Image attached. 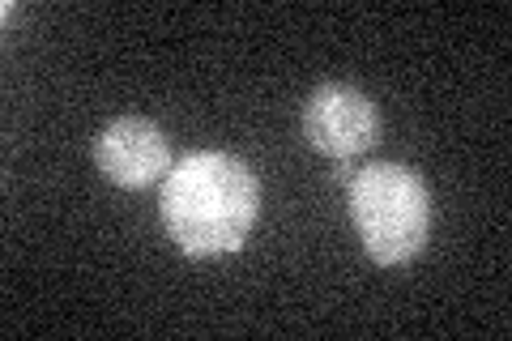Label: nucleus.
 Here are the masks:
<instances>
[{
    "label": "nucleus",
    "mask_w": 512,
    "mask_h": 341,
    "mask_svg": "<svg viewBox=\"0 0 512 341\" xmlns=\"http://www.w3.org/2000/svg\"><path fill=\"white\" fill-rule=\"evenodd\" d=\"M303 137L316 154L355 162L380 141V111L350 81H320L303 103Z\"/></svg>",
    "instance_id": "nucleus-3"
},
{
    "label": "nucleus",
    "mask_w": 512,
    "mask_h": 341,
    "mask_svg": "<svg viewBox=\"0 0 512 341\" xmlns=\"http://www.w3.org/2000/svg\"><path fill=\"white\" fill-rule=\"evenodd\" d=\"M333 175H338L342 184H350V175H355V162H338V171H333Z\"/></svg>",
    "instance_id": "nucleus-5"
},
{
    "label": "nucleus",
    "mask_w": 512,
    "mask_h": 341,
    "mask_svg": "<svg viewBox=\"0 0 512 341\" xmlns=\"http://www.w3.org/2000/svg\"><path fill=\"white\" fill-rule=\"evenodd\" d=\"M158 218L188 256L239 252L261 218L256 171L227 150H192L171 162L158 192Z\"/></svg>",
    "instance_id": "nucleus-1"
},
{
    "label": "nucleus",
    "mask_w": 512,
    "mask_h": 341,
    "mask_svg": "<svg viewBox=\"0 0 512 341\" xmlns=\"http://www.w3.org/2000/svg\"><path fill=\"white\" fill-rule=\"evenodd\" d=\"M350 222L367 256L384 269H402L427 248L436 226V201L419 171L402 162H367L346 184Z\"/></svg>",
    "instance_id": "nucleus-2"
},
{
    "label": "nucleus",
    "mask_w": 512,
    "mask_h": 341,
    "mask_svg": "<svg viewBox=\"0 0 512 341\" xmlns=\"http://www.w3.org/2000/svg\"><path fill=\"white\" fill-rule=\"evenodd\" d=\"M94 167L107 184H116L124 192L154 188L158 180H167L171 171V145L167 133L146 116H116L99 128L94 137Z\"/></svg>",
    "instance_id": "nucleus-4"
}]
</instances>
